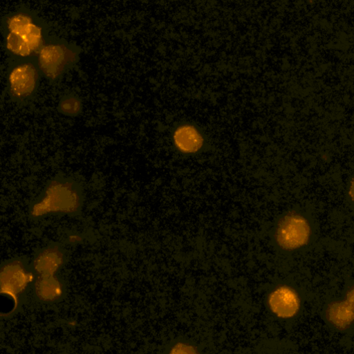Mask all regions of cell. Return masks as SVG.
Returning <instances> with one entry per match:
<instances>
[{
  "label": "cell",
  "instance_id": "9c48e42d",
  "mask_svg": "<svg viewBox=\"0 0 354 354\" xmlns=\"http://www.w3.org/2000/svg\"><path fill=\"white\" fill-rule=\"evenodd\" d=\"M84 109L81 97L74 93L64 94L57 104L58 112L67 117L76 118L80 116Z\"/></svg>",
  "mask_w": 354,
  "mask_h": 354
},
{
  "label": "cell",
  "instance_id": "5b68a950",
  "mask_svg": "<svg viewBox=\"0 0 354 354\" xmlns=\"http://www.w3.org/2000/svg\"><path fill=\"white\" fill-rule=\"evenodd\" d=\"M310 227L301 216L289 215L280 223L277 234V242L286 250L299 248L307 243Z\"/></svg>",
  "mask_w": 354,
  "mask_h": 354
},
{
  "label": "cell",
  "instance_id": "ba28073f",
  "mask_svg": "<svg viewBox=\"0 0 354 354\" xmlns=\"http://www.w3.org/2000/svg\"><path fill=\"white\" fill-rule=\"evenodd\" d=\"M328 317L335 326L344 328L354 320V308L347 301L335 303L328 309Z\"/></svg>",
  "mask_w": 354,
  "mask_h": 354
},
{
  "label": "cell",
  "instance_id": "7c38bea8",
  "mask_svg": "<svg viewBox=\"0 0 354 354\" xmlns=\"http://www.w3.org/2000/svg\"><path fill=\"white\" fill-rule=\"evenodd\" d=\"M349 196H351L352 201L354 202V179L353 180L351 185V188L349 190Z\"/></svg>",
  "mask_w": 354,
  "mask_h": 354
},
{
  "label": "cell",
  "instance_id": "8fae6325",
  "mask_svg": "<svg viewBox=\"0 0 354 354\" xmlns=\"http://www.w3.org/2000/svg\"><path fill=\"white\" fill-rule=\"evenodd\" d=\"M346 301L354 308V288L348 293Z\"/></svg>",
  "mask_w": 354,
  "mask_h": 354
},
{
  "label": "cell",
  "instance_id": "30bf717a",
  "mask_svg": "<svg viewBox=\"0 0 354 354\" xmlns=\"http://www.w3.org/2000/svg\"><path fill=\"white\" fill-rule=\"evenodd\" d=\"M171 353H196V349L191 346L184 344H176L171 352Z\"/></svg>",
  "mask_w": 354,
  "mask_h": 354
},
{
  "label": "cell",
  "instance_id": "8992f818",
  "mask_svg": "<svg viewBox=\"0 0 354 354\" xmlns=\"http://www.w3.org/2000/svg\"><path fill=\"white\" fill-rule=\"evenodd\" d=\"M272 310L279 317H293L299 310V299L291 288L283 286L273 292L269 298Z\"/></svg>",
  "mask_w": 354,
  "mask_h": 354
},
{
  "label": "cell",
  "instance_id": "7a4b0ae2",
  "mask_svg": "<svg viewBox=\"0 0 354 354\" xmlns=\"http://www.w3.org/2000/svg\"><path fill=\"white\" fill-rule=\"evenodd\" d=\"M8 24V48L11 52L28 57L38 50L42 42L41 29L30 17L18 15L10 19Z\"/></svg>",
  "mask_w": 354,
  "mask_h": 354
},
{
  "label": "cell",
  "instance_id": "3957f363",
  "mask_svg": "<svg viewBox=\"0 0 354 354\" xmlns=\"http://www.w3.org/2000/svg\"><path fill=\"white\" fill-rule=\"evenodd\" d=\"M39 86V75L35 66L25 64L15 67L8 77V91L12 102L19 105L32 100Z\"/></svg>",
  "mask_w": 354,
  "mask_h": 354
},
{
  "label": "cell",
  "instance_id": "6da1fadb",
  "mask_svg": "<svg viewBox=\"0 0 354 354\" xmlns=\"http://www.w3.org/2000/svg\"><path fill=\"white\" fill-rule=\"evenodd\" d=\"M84 189L81 183L73 177L59 174L47 182L43 192L33 203V216L50 213H74L82 206Z\"/></svg>",
  "mask_w": 354,
  "mask_h": 354
},
{
  "label": "cell",
  "instance_id": "277c9868",
  "mask_svg": "<svg viewBox=\"0 0 354 354\" xmlns=\"http://www.w3.org/2000/svg\"><path fill=\"white\" fill-rule=\"evenodd\" d=\"M75 60V55L66 48L50 45L41 50L39 66L48 80L56 82L73 64Z\"/></svg>",
  "mask_w": 354,
  "mask_h": 354
},
{
  "label": "cell",
  "instance_id": "52a82bcc",
  "mask_svg": "<svg viewBox=\"0 0 354 354\" xmlns=\"http://www.w3.org/2000/svg\"><path fill=\"white\" fill-rule=\"evenodd\" d=\"M174 139L176 146L185 152L197 151L203 145V136L195 127L189 125L177 129Z\"/></svg>",
  "mask_w": 354,
  "mask_h": 354
}]
</instances>
